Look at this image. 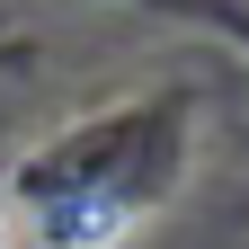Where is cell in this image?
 Returning <instances> with one entry per match:
<instances>
[{"instance_id":"cell-1","label":"cell","mask_w":249,"mask_h":249,"mask_svg":"<svg viewBox=\"0 0 249 249\" xmlns=\"http://www.w3.org/2000/svg\"><path fill=\"white\" fill-rule=\"evenodd\" d=\"M0 249H9V231H0Z\"/></svg>"}]
</instances>
